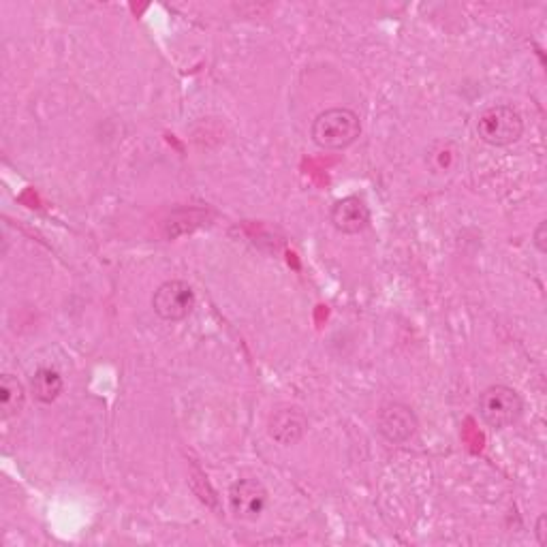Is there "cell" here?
<instances>
[{
  "mask_svg": "<svg viewBox=\"0 0 547 547\" xmlns=\"http://www.w3.org/2000/svg\"><path fill=\"white\" fill-rule=\"evenodd\" d=\"M310 135L323 150H345L362 135V120L349 107L325 109L312 120Z\"/></svg>",
  "mask_w": 547,
  "mask_h": 547,
  "instance_id": "cell-1",
  "label": "cell"
},
{
  "mask_svg": "<svg viewBox=\"0 0 547 547\" xmlns=\"http://www.w3.org/2000/svg\"><path fill=\"white\" fill-rule=\"evenodd\" d=\"M475 129L483 144L505 148L520 142L524 135V120L511 105H492L479 114Z\"/></svg>",
  "mask_w": 547,
  "mask_h": 547,
  "instance_id": "cell-2",
  "label": "cell"
},
{
  "mask_svg": "<svg viewBox=\"0 0 547 547\" xmlns=\"http://www.w3.org/2000/svg\"><path fill=\"white\" fill-rule=\"evenodd\" d=\"M524 413V400L507 385H492L479 396V415L492 430H505L518 424Z\"/></svg>",
  "mask_w": 547,
  "mask_h": 547,
  "instance_id": "cell-3",
  "label": "cell"
},
{
  "mask_svg": "<svg viewBox=\"0 0 547 547\" xmlns=\"http://www.w3.org/2000/svg\"><path fill=\"white\" fill-rule=\"evenodd\" d=\"M152 308L156 317L178 323L191 315L195 308V291L184 280H167L152 295Z\"/></svg>",
  "mask_w": 547,
  "mask_h": 547,
  "instance_id": "cell-4",
  "label": "cell"
},
{
  "mask_svg": "<svg viewBox=\"0 0 547 547\" xmlns=\"http://www.w3.org/2000/svg\"><path fill=\"white\" fill-rule=\"evenodd\" d=\"M377 428L387 443L404 445L417 434L419 421L411 406H406L402 402H392L381 409L377 417Z\"/></svg>",
  "mask_w": 547,
  "mask_h": 547,
  "instance_id": "cell-5",
  "label": "cell"
},
{
  "mask_svg": "<svg viewBox=\"0 0 547 547\" xmlns=\"http://www.w3.org/2000/svg\"><path fill=\"white\" fill-rule=\"evenodd\" d=\"M229 507L238 520L255 522L268 507V490L257 479H240L229 488Z\"/></svg>",
  "mask_w": 547,
  "mask_h": 547,
  "instance_id": "cell-6",
  "label": "cell"
},
{
  "mask_svg": "<svg viewBox=\"0 0 547 547\" xmlns=\"http://www.w3.org/2000/svg\"><path fill=\"white\" fill-rule=\"evenodd\" d=\"M330 221L345 236H357L370 225V208L364 199L355 195L338 199L330 210Z\"/></svg>",
  "mask_w": 547,
  "mask_h": 547,
  "instance_id": "cell-7",
  "label": "cell"
},
{
  "mask_svg": "<svg viewBox=\"0 0 547 547\" xmlns=\"http://www.w3.org/2000/svg\"><path fill=\"white\" fill-rule=\"evenodd\" d=\"M308 430V419L300 409H293V406H283L278 409L268 424V432L278 445L291 447L304 439Z\"/></svg>",
  "mask_w": 547,
  "mask_h": 547,
  "instance_id": "cell-8",
  "label": "cell"
},
{
  "mask_svg": "<svg viewBox=\"0 0 547 547\" xmlns=\"http://www.w3.org/2000/svg\"><path fill=\"white\" fill-rule=\"evenodd\" d=\"M26 404V387L22 381L13 374H3L0 377V413H3V419L9 421L13 417H18Z\"/></svg>",
  "mask_w": 547,
  "mask_h": 547,
  "instance_id": "cell-9",
  "label": "cell"
},
{
  "mask_svg": "<svg viewBox=\"0 0 547 547\" xmlns=\"http://www.w3.org/2000/svg\"><path fill=\"white\" fill-rule=\"evenodd\" d=\"M62 387H65V381L54 368H39L30 379V394L41 404H52L62 394Z\"/></svg>",
  "mask_w": 547,
  "mask_h": 547,
  "instance_id": "cell-10",
  "label": "cell"
},
{
  "mask_svg": "<svg viewBox=\"0 0 547 547\" xmlns=\"http://www.w3.org/2000/svg\"><path fill=\"white\" fill-rule=\"evenodd\" d=\"M460 159V150L451 142H436L428 152V163L436 174H447V171L456 169Z\"/></svg>",
  "mask_w": 547,
  "mask_h": 547,
  "instance_id": "cell-11",
  "label": "cell"
},
{
  "mask_svg": "<svg viewBox=\"0 0 547 547\" xmlns=\"http://www.w3.org/2000/svg\"><path fill=\"white\" fill-rule=\"evenodd\" d=\"M535 246L541 255L547 253V223H539V227L535 229Z\"/></svg>",
  "mask_w": 547,
  "mask_h": 547,
  "instance_id": "cell-12",
  "label": "cell"
},
{
  "mask_svg": "<svg viewBox=\"0 0 547 547\" xmlns=\"http://www.w3.org/2000/svg\"><path fill=\"white\" fill-rule=\"evenodd\" d=\"M545 524H547V518H545V515H539L537 528H535V535H537V541H539L541 547L547 545V530H545Z\"/></svg>",
  "mask_w": 547,
  "mask_h": 547,
  "instance_id": "cell-13",
  "label": "cell"
}]
</instances>
